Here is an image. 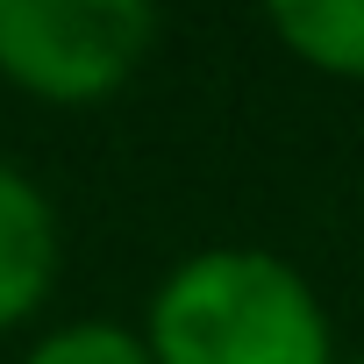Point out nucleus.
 <instances>
[{
    "mask_svg": "<svg viewBox=\"0 0 364 364\" xmlns=\"http://www.w3.org/2000/svg\"><path fill=\"white\" fill-rule=\"evenodd\" d=\"M143 343L157 364H336L328 307L272 250H193L171 264Z\"/></svg>",
    "mask_w": 364,
    "mask_h": 364,
    "instance_id": "f257e3e1",
    "label": "nucleus"
},
{
    "mask_svg": "<svg viewBox=\"0 0 364 364\" xmlns=\"http://www.w3.org/2000/svg\"><path fill=\"white\" fill-rule=\"evenodd\" d=\"M157 43L143 0H0V79L50 107L122 93Z\"/></svg>",
    "mask_w": 364,
    "mask_h": 364,
    "instance_id": "f03ea898",
    "label": "nucleus"
},
{
    "mask_svg": "<svg viewBox=\"0 0 364 364\" xmlns=\"http://www.w3.org/2000/svg\"><path fill=\"white\" fill-rule=\"evenodd\" d=\"M58 279V208L43 186L0 157V336L22 328Z\"/></svg>",
    "mask_w": 364,
    "mask_h": 364,
    "instance_id": "7ed1b4c3",
    "label": "nucleus"
},
{
    "mask_svg": "<svg viewBox=\"0 0 364 364\" xmlns=\"http://www.w3.org/2000/svg\"><path fill=\"white\" fill-rule=\"evenodd\" d=\"M272 36L328 79H364V0H279Z\"/></svg>",
    "mask_w": 364,
    "mask_h": 364,
    "instance_id": "20e7f679",
    "label": "nucleus"
},
{
    "mask_svg": "<svg viewBox=\"0 0 364 364\" xmlns=\"http://www.w3.org/2000/svg\"><path fill=\"white\" fill-rule=\"evenodd\" d=\"M22 364H157V357H150V343H143L136 328H122V321H65V328H50L43 343H29Z\"/></svg>",
    "mask_w": 364,
    "mask_h": 364,
    "instance_id": "39448f33",
    "label": "nucleus"
},
{
    "mask_svg": "<svg viewBox=\"0 0 364 364\" xmlns=\"http://www.w3.org/2000/svg\"><path fill=\"white\" fill-rule=\"evenodd\" d=\"M336 364H364V357H336Z\"/></svg>",
    "mask_w": 364,
    "mask_h": 364,
    "instance_id": "423d86ee",
    "label": "nucleus"
}]
</instances>
